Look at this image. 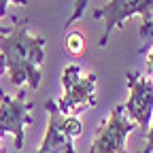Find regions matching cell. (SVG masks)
Wrapping results in <instances>:
<instances>
[{
	"label": "cell",
	"instance_id": "1",
	"mask_svg": "<svg viewBox=\"0 0 153 153\" xmlns=\"http://www.w3.org/2000/svg\"><path fill=\"white\" fill-rule=\"evenodd\" d=\"M0 53L7 60L11 85L28 83L32 89L41 85V64L45 60V38L28 32V22L15 17L9 34H0Z\"/></svg>",
	"mask_w": 153,
	"mask_h": 153
},
{
	"label": "cell",
	"instance_id": "2",
	"mask_svg": "<svg viewBox=\"0 0 153 153\" xmlns=\"http://www.w3.org/2000/svg\"><path fill=\"white\" fill-rule=\"evenodd\" d=\"M96 83L98 76L94 72L81 74V66L79 64H68L62 72V87H64V96L57 102L60 111L64 115H79L89 106H96Z\"/></svg>",
	"mask_w": 153,
	"mask_h": 153
},
{
	"label": "cell",
	"instance_id": "3",
	"mask_svg": "<svg viewBox=\"0 0 153 153\" xmlns=\"http://www.w3.org/2000/svg\"><path fill=\"white\" fill-rule=\"evenodd\" d=\"M45 108L49 113V123L47 134L43 138V145L38 147L36 153H76L72 140L81 136L83 123L74 115H64L57 106V102L47 100Z\"/></svg>",
	"mask_w": 153,
	"mask_h": 153
},
{
	"label": "cell",
	"instance_id": "4",
	"mask_svg": "<svg viewBox=\"0 0 153 153\" xmlns=\"http://www.w3.org/2000/svg\"><path fill=\"white\" fill-rule=\"evenodd\" d=\"M134 126L136 123L126 115V106H115L111 117L96 130L89 153H126V140L132 134Z\"/></svg>",
	"mask_w": 153,
	"mask_h": 153
},
{
	"label": "cell",
	"instance_id": "5",
	"mask_svg": "<svg viewBox=\"0 0 153 153\" xmlns=\"http://www.w3.org/2000/svg\"><path fill=\"white\" fill-rule=\"evenodd\" d=\"M128 87H130V98L123 104L128 117L136 123L143 132L147 134V128L151 126L153 119V81L149 76H140L136 72H128Z\"/></svg>",
	"mask_w": 153,
	"mask_h": 153
},
{
	"label": "cell",
	"instance_id": "6",
	"mask_svg": "<svg viewBox=\"0 0 153 153\" xmlns=\"http://www.w3.org/2000/svg\"><path fill=\"white\" fill-rule=\"evenodd\" d=\"M153 0H111L102 9L94 11V19H104V34L100 38V47H106L113 28H119L132 15H140L145 22H151Z\"/></svg>",
	"mask_w": 153,
	"mask_h": 153
},
{
	"label": "cell",
	"instance_id": "7",
	"mask_svg": "<svg viewBox=\"0 0 153 153\" xmlns=\"http://www.w3.org/2000/svg\"><path fill=\"white\" fill-rule=\"evenodd\" d=\"M30 111L32 102H26L22 91L17 98H9L0 89V134H13L15 149L24 147V128L34 123Z\"/></svg>",
	"mask_w": 153,
	"mask_h": 153
},
{
	"label": "cell",
	"instance_id": "8",
	"mask_svg": "<svg viewBox=\"0 0 153 153\" xmlns=\"http://www.w3.org/2000/svg\"><path fill=\"white\" fill-rule=\"evenodd\" d=\"M64 49L70 57H83L85 53V38L81 32H68L64 38Z\"/></svg>",
	"mask_w": 153,
	"mask_h": 153
},
{
	"label": "cell",
	"instance_id": "9",
	"mask_svg": "<svg viewBox=\"0 0 153 153\" xmlns=\"http://www.w3.org/2000/svg\"><path fill=\"white\" fill-rule=\"evenodd\" d=\"M85 7H87V0H76V2H74V11H72V15L68 17V22H66L64 28H70V26L76 22V19H81L83 13H85Z\"/></svg>",
	"mask_w": 153,
	"mask_h": 153
},
{
	"label": "cell",
	"instance_id": "10",
	"mask_svg": "<svg viewBox=\"0 0 153 153\" xmlns=\"http://www.w3.org/2000/svg\"><path fill=\"white\" fill-rule=\"evenodd\" d=\"M145 136H147V147L140 153H153V119H151V126H149V130H147Z\"/></svg>",
	"mask_w": 153,
	"mask_h": 153
},
{
	"label": "cell",
	"instance_id": "11",
	"mask_svg": "<svg viewBox=\"0 0 153 153\" xmlns=\"http://www.w3.org/2000/svg\"><path fill=\"white\" fill-rule=\"evenodd\" d=\"M145 74L147 76H153V43H151V49L147 53V62H145Z\"/></svg>",
	"mask_w": 153,
	"mask_h": 153
},
{
	"label": "cell",
	"instance_id": "12",
	"mask_svg": "<svg viewBox=\"0 0 153 153\" xmlns=\"http://www.w3.org/2000/svg\"><path fill=\"white\" fill-rule=\"evenodd\" d=\"M140 36L143 38H151V41H153V19H151V22H143Z\"/></svg>",
	"mask_w": 153,
	"mask_h": 153
},
{
	"label": "cell",
	"instance_id": "13",
	"mask_svg": "<svg viewBox=\"0 0 153 153\" xmlns=\"http://www.w3.org/2000/svg\"><path fill=\"white\" fill-rule=\"evenodd\" d=\"M9 2H15V4H28V0H0V15H7V7Z\"/></svg>",
	"mask_w": 153,
	"mask_h": 153
},
{
	"label": "cell",
	"instance_id": "14",
	"mask_svg": "<svg viewBox=\"0 0 153 153\" xmlns=\"http://www.w3.org/2000/svg\"><path fill=\"white\" fill-rule=\"evenodd\" d=\"M7 70V60H4V55L0 53V72H4Z\"/></svg>",
	"mask_w": 153,
	"mask_h": 153
},
{
	"label": "cell",
	"instance_id": "15",
	"mask_svg": "<svg viewBox=\"0 0 153 153\" xmlns=\"http://www.w3.org/2000/svg\"><path fill=\"white\" fill-rule=\"evenodd\" d=\"M9 32H11L9 26H0V34H9Z\"/></svg>",
	"mask_w": 153,
	"mask_h": 153
},
{
	"label": "cell",
	"instance_id": "16",
	"mask_svg": "<svg viewBox=\"0 0 153 153\" xmlns=\"http://www.w3.org/2000/svg\"><path fill=\"white\" fill-rule=\"evenodd\" d=\"M0 153H7V151H4V149H2V147H0Z\"/></svg>",
	"mask_w": 153,
	"mask_h": 153
}]
</instances>
